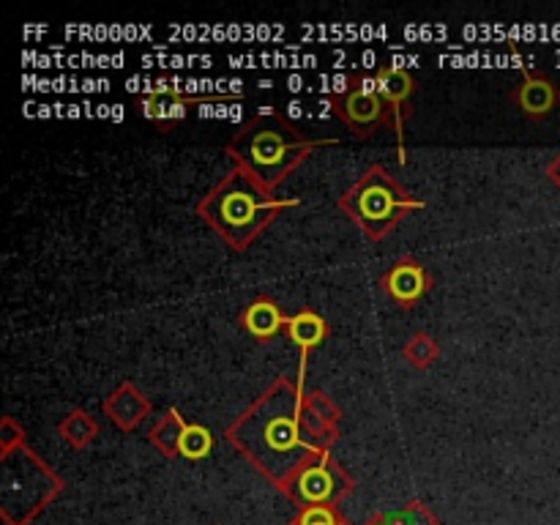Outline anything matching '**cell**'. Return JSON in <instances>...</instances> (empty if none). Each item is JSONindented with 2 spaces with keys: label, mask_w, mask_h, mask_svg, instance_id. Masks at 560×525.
Listing matches in <instances>:
<instances>
[{
  "label": "cell",
  "mask_w": 560,
  "mask_h": 525,
  "mask_svg": "<svg viewBox=\"0 0 560 525\" xmlns=\"http://www.w3.org/2000/svg\"><path fill=\"white\" fill-rule=\"evenodd\" d=\"M301 381L279 377L228 427L230 443L279 490H284L304 465L328 452L301 430Z\"/></svg>",
  "instance_id": "obj_1"
},
{
  "label": "cell",
  "mask_w": 560,
  "mask_h": 525,
  "mask_svg": "<svg viewBox=\"0 0 560 525\" xmlns=\"http://www.w3.org/2000/svg\"><path fill=\"white\" fill-rule=\"evenodd\" d=\"M339 140H310L279 113H260L246 120L228 142L235 167L255 175L266 189L282 184L290 170L320 145H337Z\"/></svg>",
  "instance_id": "obj_2"
},
{
  "label": "cell",
  "mask_w": 560,
  "mask_h": 525,
  "mask_svg": "<svg viewBox=\"0 0 560 525\" xmlns=\"http://www.w3.org/2000/svg\"><path fill=\"white\" fill-rule=\"evenodd\" d=\"M295 202L299 200L273 197V191L266 189L255 175L235 167L228 178L208 191L197 211L233 249L241 252L277 219L282 208Z\"/></svg>",
  "instance_id": "obj_3"
},
{
  "label": "cell",
  "mask_w": 560,
  "mask_h": 525,
  "mask_svg": "<svg viewBox=\"0 0 560 525\" xmlns=\"http://www.w3.org/2000/svg\"><path fill=\"white\" fill-rule=\"evenodd\" d=\"M339 206L370 238H383L388 230L397 228L405 213L419 211L424 202L410 197L381 164H375L361 175L359 184L339 197Z\"/></svg>",
  "instance_id": "obj_4"
},
{
  "label": "cell",
  "mask_w": 560,
  "mask_h": 525,
  "mask_svg": "<svg viewBox=\"0 0 560 525\" xmlns=\"http://www.w3.org/2000/svg\"><path fill=\"white\" fill-rule=\"evenodd\" d=\"M331 107L342 118V124L350 126L359 137L375 135V129H381L383 124H388L394 129L392 109H388L381 91H377L375 74L353 77L348 91L334 93Z\"/></svg>",
  "instance_id": "obj_5"
},
{
  "label": "cell",
  "mask_w": 560,
  "mask_h": 525,
  "mask_svg": "<svg viewBox=\"0 0 560 525\" xmlns=\"http://www.w3.org/2000/svg\"><path fill=\"white\" fill-rule=\"evenodd\" d=\"M348 490H353V479L331 459V454H323L312 465H304L284 487V495L293 498L301 509L306 506H334Z\"/></svg>",
  "instance_id": "obj_6"
},
{
  "label": "cell",
  "mask_w": 560,
  "mask_h": 525,
  "mask_svg": "<svg viewBox=\"0 0 560 525\" xmlns=\"http://www.w3.org/2000/svg\"><path fill=\"white\" fill-rule=\"evenodd\" d=\"M375 82L381 96L386 98L388 109H392L394 135H397V145H399V162L405 164V104H408L416 82L413 77H410V71L405 69H381L375 74Z\"/></svg>",
  "instance_id": "obj_7"
},
{
  "label": "cell",
  "mask_w": 560,
  "mask_h": 525,
  "mask_svg": "<svg viewBox=\"0 0 560 525\" xmlns=\"http://www.w3.org/2000/svg\"><path fill=\"white\" fill-rule=\"evenodd\" d=\"M383 288H386V293L392 295L399 306H410L427 293L430 279H427L424 268H421L416 260H399L397 266L386 273Z\"/></svg>",
  "instance_id": "obj_8"
},
{
  "label": "cell",
  "mask_w": 560,
  "mask_h": 525,
  "mask_svg": "<svg viewBox=\"0 0 560 525\" xmlns=\"http://www.w3.org/2000/svg\"><path fill=\"white\" fill-rule=\"evenodd\" d=\"M514 102H517L520 109H523L525 115H530V118H545L547 113L556 109V104L560 102V93L550 80H545V77H525L523 85L514 93Z\"/></svg>",
  "instance_id": "obj_9"
},
{
  "label": "cell",
  "mask_w": 560,
  "mask_h": 525,
  "mask_svg": "<svg viewBox=\"0 0 560 525\" xmlns=\"http://www.w3.org/2000/svg\"><path fill=\"white\" fill-rule=\"evenodd\" d=\"M241 323H244V328L255 339H271L288 326V317L282 315V310L273 301L260 299L246 306L244 315H241Z\"/></svg>",
  "instance_id": "obj_10"
},
{
  "label": "cell",
  "mask_w": 560,
  "mask_h": 525,
  "mask_svg": "<svg viewBox=\"0 0 560 525\" xmlns=\"http://www.w3.org/2000/svg\"><path fill=\"white\" fill-rule=\"evenodd\" d=\"M284 328H288L290 339H293V342L299 345L304 353L310 348H315V345H320L328 334L326 320H323V317L312 310H304V312H299V315L288 317V326Z\"/></svg>",
  "instance_id": "obj_11"
},
{
  "label": "cell",
  "mask_w": 560,
  "mask_h": 525,
  "mask_svg": "<svg viewBox=\"0 0 560 525\" xmlns=\"http://www.w3.org/2000/svg\"><path fill=\"white\" fill-rule=\"evenodd\" d=\"M189 104H191L189 98H184L180 93L170 91V88H156V91L148 93V96L142 98V109H145L148 118H153V120L184 118Z\"/></svg>",
  "instance_id": "obj_12"
},
{
  "label": "cell",
  "mask_w": 560,
  "mask_h": 525,
  "mask_svg": "<svg viewBox=\"0 0 560 525\" xmlns=\"http://www.w3.org/2000/svg\"><path fill=\"white\" fill-rule=\"evenodd\" d=\"M175 421H178V454H184L186 459H202L211 454V432L200 424H189V421L180 419V413L175 410Z\"/></svg>",
  "instance_id": "obj_13"
},
{
  "label": "cell",
  "mask_w": 560,
  "mask_h": 525,
  "mask_svg": "<svg viewBox=\"0 0 560 525\" xmlns=\"http://www.w3.org/2000/svg\"><path fill=\"white\" fill-rule=\"evenodd\" d=\"M386 525H441V520L424 506V503H408L402 509H394V512L377 514Z\"/></svg>",
  "instance_id": "obj_14"
},
{
  "label": "cell",
  "mask_w": 560,
  "mask_h": 525,
  "mask_svg": "<svg viewBox=\"0 0 560 525\" xmlns=\"http://www.w3.org/2000/svg\"><path fill=\"white\" fill-rule=\"evenodd\" d=\"M115 399H120V402H124V408H107L113 410V416H115V421H118L120 427H124V430H129V427H135V424H140V419L142 416H145V399L140 397V394L135 392V388H120L118 392V397Z\"/></svg>",
  "instance_id": "obj_15"
},
{
  "label": "cell",
  "mask_w": 560,
  "mask_h": 525,
  "mask_svg": "<svg viewBox=\"0 0 560 525\" xmlns=\"http://www.w3.org/2000/svg\"><path fill=\"white\" fill-rule=\"evenodd\" d=\"M290 525H348L337 506H306Z\"/></svg>",
  "instance_id": "obj_16"
},
{
  "label": "cell",
  "mask_w": 560,
  "mask_h": 525,
  "mask_svg": "<svg viewBox=\"0 0 560 525\" xmlns=\"http://www.w3.org/2000/svg\"><path fill=\"white\" fill-rule=\"evenodd\" d=\"M547 175H550V180L556 186H560V156H556L550 162V167H547Z\"/></svg>",
  "instance_id": "obj_17"
},
{
  "label": "cell",
  "mask_w": 560,
  "mask_h": 525,
  "mask_svg": "<svg viewBox=\"0 0 560 525\" xmlns=\"http://www.w3.org/2000/svg\"><path fill=\"white\" fill-rule=\"evenodd\" d=\"M366 525H386V523H383L381 517H375V520H370V523H366Z\"/></svg>",
  "instance_id": "obj_18"
}]
</instances>
